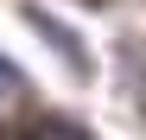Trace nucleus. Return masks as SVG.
<instances>
[{"mask_svg":"<svg viewBox=\"0 0 146 140\" xmlns=\"http://www.w3.org/2000/svg\"><path fill=\"white\" fill-rule=\"evenodd\" d=\"M32 32H38V38H51L57 51H64V64L76 70V77H83V70H89V57H83V38L70 32L64 19H51V13H32Z\"/></svg>","mask_w":146,"mask_h":140,"instance_id":"nucleus-1","label":"nucleus"},{"mask_svg":"<svg viewBox=\"0 0 146 140\" xmlns=\"http://www.w3.org/2000/svg\"><path fill=\"white\" fill-rule=\"evenodd\" d=\"M13 140H89L83 127H70V121H26Z\"/></svg>","mask_w":146,"mask_h":140,"instance_id":"nucleus-2","label":"nucleus"},{"mask_svg":"<svg viewBox=\"0 0 146 140\" xmlns=\"http://www.w3.org/2000/svg\"><path fill=\"white\" fill-rule=\"evenodd\" d=\"M19 89H26V83H19V70H13L7 57H0V102H13V96H19Z\"/></svg>","mask_w":146,"mask_h":140,"instance_id":"nucleus-3","label":"nucleus"}]
</instances>
